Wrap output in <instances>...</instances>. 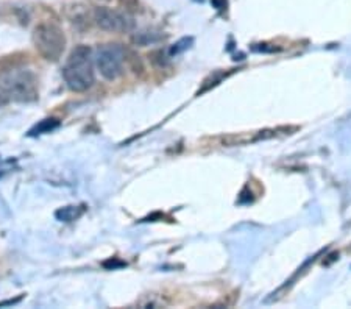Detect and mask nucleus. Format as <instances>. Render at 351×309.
<instances>
[{"mask_svg": "<svg viewBox=\"0 0 351 309\" xmlns=\"http://www.w3.org/2000/svg\"><path fill=\"white\" fill-rule=\"evenodd\" d=\"M94 21L101 30L111 33H127L133 30L134 22L127 14L117 10H111L106 7H99L94 11Z\"/></svg>", "mask_w": 351, "mask_h": 309, "instance_id": "5", "label": "nucleus"}, {"mask_svg": "<svg viewBox=\"0 0 351 309\" xmlns=\"http://www.w3.org/2000/svg\"><path fill=\"white\" fill-rule=\"evenodd\" d=\"M95 63L106 80H116L123 74V63H125V50L119 44H104L95 53Z\"/></svg>", "mask_w": 351, "mask_h": 309, "instance_id": "4", "label": "nucleus"}, {"mask_svg": "<svg viewBox=\"0 0 351 309\" xmlns=\"http://www.w3.org/2000/svg\"><path fill=\"white\" fill-rule=\"evenodd\" d=\"M82 214H83V208L80 206H66V208H61L60 211H56V217L64 222L75 221V219H78Z\"/></svg>", "mask_w": 351, "mask_h": 309, "instance_id": "6", "label": "nucleus"}, {"mask_svg": "<svg viewBox=\"0 0 351 309\" xmlns=\"http://www.w3.org/2000/svg\"><path fill=\"white\" fill-rule=\"evenodd\" d=\"M8 102V97H7V94L3 92V89L0 88V108H2V106Z\"/></svg>", "mask_w": 351, "mask_h": 309, "instance_id": "10", "label": "nucleus"}, {"mask_svg": "<svg viewBox=\"0 0 351 309\" xmlns=\"http://www.w3.org/2000/svg\"><path fill=\"white\" fill-rule=\"evenodd\" d=\"M194 42V39L192 38H184V39H181V41H178L177 44H173V47L171 49V53L172 55H177V53H181V52H184L186 49H189L191 47V44Z\"/></svg>", "mask_w": 351, "mask_h": 309, "instance_id": "8", "label": "nucleus"}, {"mask_svg": "<svg viewBox=\"0 0 351 309\" xmlns=\"http://www.w3.org/2000/svg\"><path fill=\"white\" fill-rule=\"evenodd\" d=\"M63 78L71 91L83 92L95 82L93 52L88 46H77L72 50L63 67Z\"/></svg>", "mask_w": 351, "mask_h": 309, "instance_id": "1", "label": "nucleus"}, {"mask_svg": "<svg viewBox=\"0 0 351 309\" xmlns=\"http://www.w3.org/2000/svg\"><path fill=\"white\" fill-rule=\"evenodd\" d=\"M58 127H60L58 119H44L39 122L35 128H32L30 136H36V134H43V133H50Z\"/></svg>", "mask_w": 351, "mask_h": 309, "instance_id": "7", "label": "nucleus"}, {"mask_svg": "<svg viewBox=\"0 0 351 309\" xmlns=\"http://www.w3.org/2000/svg\"><path fill=\"white\" fill-rule=\"evenodd\" d=\"M33 41L39 53L49 61H58L66 47V36L61 27L52 21L41 22L33 33Z\"/></svg>", "mask_w": 351, "mask_h": 309, "instance_id": "3", "label": "nucleus"}, {"mask_svg": "<svg viewBox=\"0 0 351 309\" xmlns=\"http://www.w3.org/2000/svg\"><path fill=\"white\" fill-rule=\"evenodd\" d=\"M213 3L217 10H223L226 7V0H213Z\"/></svg>", "mask_w": 351, "mask_h": 309, "instance_id": "9", "label": "nucleus"}, {"mask_svg": "<svg viewBox=\"0 0 351 309\" xmlns=\"http://www.w3.org/2000/svg\"><path fill=\"white\" fill-rule=\"evenodd\" d=\"M0 88L7 94L8 99L16 102L28 103L35 102L39 97L38 91V78L28 69H11L2 75Z\"/></svg>", "mask_w": 351, "mask_h": 309, "instance_id": "2", "label": "nucleus"}]
</instances>
